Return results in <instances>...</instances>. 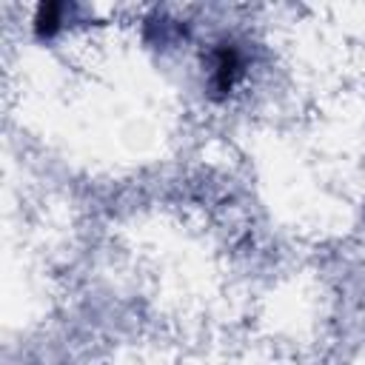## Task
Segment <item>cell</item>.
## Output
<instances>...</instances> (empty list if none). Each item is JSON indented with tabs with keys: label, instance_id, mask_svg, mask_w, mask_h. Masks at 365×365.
Returning a JSON list of instances; mask_svg holds the SVG:
<instances>
[{
	"label": "cell",
	"instance_id": "1",
	"mask_svg": "<svg viewBox=\"0 0 365 365\" xmlns=\"http://www.w3.org/2000/svg\"><path fill=\"white\" fill-rule=\"evenodd\" d=\"M245 71L242 54L234 43H222L220 48H214V63H211V94L214 100H222L234 91V86L240 83Z\"/></svg>",
	"mask_w": 365,
	"mask_h": 365
}]
</instances>
